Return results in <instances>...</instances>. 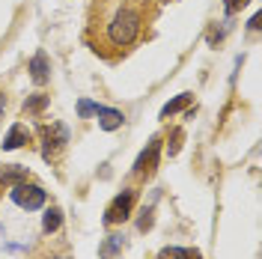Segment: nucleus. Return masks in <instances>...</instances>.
Instances as JSON below:
<instances>
[{
    "label": "nucleus",
    "instance_id": "1",
    "mask_svg": "<svg viewBox=\"0 0 262 259\" xmlns=\"http://www.w3.org/2000/svg\"><path fill=\"white\" fill-rule=\"evenodd\" d=\"M137 33H140V15L134 9H119L114 15V21L107 24V39L114 42L116 48L131 45L137 39Z\"/></svg>",
    "mask_w": 262,
    "mask_h": 259
},
{
    "label": "nucleus",
    "instance_id": "2",
    "mask_svg": "<svg viewBox=\"0 0 262 259\" xmlns=\"http://www.w3.org/2000/svg\"><path fill=\"white\" fill-rule=\"evenodd\" d=\"M131 209H134V191H122L111 200V206L104 209V224H122L128 221Z\"/></svg>",
    "mask_w": 262,
    "mask_h": 259
},
{
    "label": "nucleus",
    "instance_id": "3",
    "mask_svg": "<svg viewBox=\"0 0 262 259\" xmlns=\"http://www.w3.org/2000/svg\"><path fill=\"white\" fill-rule=\"evenodd\" d=\"M12 200H15L21 209H42L45 206V191L39 188V185H24V182H18L15 188H12Z\"/></svg>",
    "mask_w": 262,
    "mask_h": 259
},
{
    "label": "nucleus",
    "instance_id": "4",
    "mask_svg": "<svg viewBox=\"0 0 262 259\" xmlns=\"http://www.w3.org/2000/svg\"><path fill=\"white\" fill-rule=\"evenodd\" d=\"M42 137H45V158H54V152L69 143V131H66L60 122H57V125H45V128H42Z\"/></svg>",
    "mask_w": 262,
    "mask_h": 259
},
{
    "label": "nucleus",
    "instance_id": "5",
    "mask_svg": "<svg viewBox=\"0 0 262 259\" xmlns=\"http://www.w3.org/2000/svg\"><path fill=\"white\" fill-rule=\"evenodd\" d=\"M158 152H161V140H152V143L140 152V158L134 161V173H137V176H149V173L158 167Z\"/></svg>",
    "mask_w": 262,
    "mask_h": 259
},
{
    "label": "nucleus",
    "instance_id": "6",
    "mask_svg": "<svg viewBox=\"0 0 262 259\" xmlns=\"http://www.w3.org/2000/svg\"><path fill=\"white\" fill-rule=\"evenodd\" d=\"M48 72H51L48 54H45V51H39V54L30 60V78H33L36 83H45V81H48Z\"/></svg>",
    "mask_w": 262,
    "mask_h": 259
},
{
    "label": "nucleus",
    "instance_id": "7",
    "mask_svg": "<svg viewBox=\"0 0 262 259\" xmlns=\"http://www.w3.org/2000/svg\"><path fill=\"white\" fill-rule=\"evenodd\" d=\"M27 140H30V131L18 122V125H12V128H9V134L3 137V149H21Z\"/></svg>",
    "mask_w": 262,
    "mask_h": 259
},
{
    "label": "nucleus",
    "instance_id": "8",
    "mask_svg": "<svg viewBox=\"0 0 262 259\" xmlns=\"http://www.w3.org/2000/svg\"><path fill=\"white\" fill-rule=\"evenodd\" d=\"M96 116H98V125H101L104 131H116L119 125H122V114L114 111V107H98Z\"/></svg>",
    "mask_w": 262,
    "mask_h": 259
},
{
    "label": "nucleus",
    "instance_id": "9",
    "mask_svg": "<svg viewBox=\"0 0 262 259\" xmlns=\"http://www.w3.org/2000/svg\"><path fill=\"white\" fill-rule=\"evenodd\" d=\"M188 104H191V96H188V93H182L179 98L167 101V104L161 107V119H167V116H173V114H179L182 107H188Z\"/></svg>",
    "mask_w": 262,
    "mask_h": 259
},
{
    "label": "nucleus",
    "instance_id": "10",
    "mask_svg": "<svg viewBox=\"0 0 262 259\" xmlns=\"http://www.w3.org/2000/svg\"><path fill=\"white\" fill-rule=\"evenodd\" d=\"M60 224H63V211L60 209H48L45 211V221H42V229H45V232H57V229H60Z\"/></svg>",
    "mask_w": 262,
    "mask_h": 259
},
{
    "label": "nucleus",
    "instance_id": "11",
    "mask_svg": "<svg viewBox=\"0 0 262 259\" xmlns=\"http://www.w3.org/2000/svg\"><path fill=\"white\" fill-rule=\"evenodd\" d=\"M0 179L3 182H24L27 179V167H21V164H12V167H6V170H0Z\"/></svg>",
    "mask_w": 262,
    "mask_h": 259
},
{
    "label": "nucleus",
    "instance_id": "12",
    "mask_svg": "<svg viewBox=\"0 0 262 259\" xmlns=\"http://www.w3.org/2000/svg\"><path fill=\"white\" fill-rule=\"evenodd\" d=\"M200 256L196 250H191V247H164L161 250V259H194Z\"/></svg>",
    "mask_w": 262,
    "mask_h": 259
},
{
    "label": "nucleus",
    "instance_id": "13",
    "mask_svg": "<svg viewBox=\"0 0 262 259\" xmlns=\"http://www.w3.org/2000/svg\"><path fill=\"white\" fill-rule=\"evenodd\" d=\"M119 247H122V235H111V239H107V244L101 247V256L111 259V256L116 253V250H119Z\"/></svg>",
    "mask_w": 262,
    "mask_h": 259
},
{
    "label": "nucleus",
    "instance_id": "14",
    "mask_svg": "<svg viewBox=\"0 0 262 259\" xmlns=\"http://www.w3.org/2000/svg\"><path fill=\"white\" fill-rule=\"evenodd\" d=\"M42 107H45V96H36V98H30V101L24 104V111H30V114L42 111Z\"/></svg>",
    "mask_w": 262,
    "mask_h": 259
},
{
    "label": "nucleus",
    "instance_id": "15",
    "mask_svg": "<svg viewBox=\"0 0 262 259\" xmlns=\"http://www.w3.org/2000/svg\"><path fill=\"white\" fill-rule=\"evenodd\" d=\"M96 111H98V104H93V101H86V98L78 101V114L81 116H90V114H96Z\"/></svg>",
    "mask_w": 262,
    "mask_h": 259
},
{
    "label": "nucleus",
    "instance_id": "16",
    "mask_svg": "<svg viewBox=\"0 0 262 259\" xmlns=\"http://www.w3.org/2000/svg\"><path fill=\"white\" fill-rule=\"evenodd\" d=\"M250 0H227V12H238V9H245Z\"/></svg>",
    "mask_w": 262,
    "mask_h": 259
},
{
    "label": "nucleus",
    "instance_id": "17",
    "mask_svg": "<svg viewBox=\"0 0 262 259\" xmlns=\"http://www.w3.org/2000/svg\"><path fill=\"white\" fill-rule=\"evenodd\" d=\"M3 107H6V101H3V96H0V119H3Z\"/></svg>",
    "mask_w": 262,
    "mask_h": 259
},
{
    "label": "nucleus",
    "instance_id": "18",
    "mask_svg": "<svg viewBox=\"0 0 262 259\" xmlns=\"http://www.w3.org/2000/svg\"><path fill=\"white\" fill-rule=\"evenodd\" d=\"M54 259H66V256H54Z\"/></svg>",
    "mask_w": 262,
    "mask_h": 259
},
{
    "label": "nucleus",
    "instance_id": "19",
    "mask_svg": "<svg viewBox=\"0 0 262 259\" xmlns=\"http://www.w3.org/2000/svg\"><path fill=\"white\" fill-rule=\"evenodd\" d=\"M194 259H200V256H194Z\"/></svg>",
    "mask_w": 262,
    "mask_h": 259
}]
</instances>
